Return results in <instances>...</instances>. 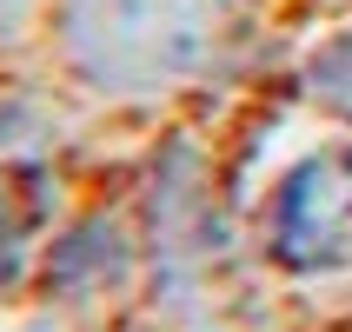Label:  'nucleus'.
Returning <instances> with one entry per match:
<instances>
[{"label": "nucleus", "instance_id": "6", "mask_svg": "<svg viewBox=\"0 0 352 332\" xmlns=\"http://www.w3.org/2000/svg\"><path fill=\"white\" fill-rule=\"evenodd\" d=\"M339 332H352V319H346V326H339Z\"/></svg>", "mask_w": 352, "mask_h": 332}, {"label": "nucleus", "instance_id": "4", "mask_svg": "<svg viewBox=\"0 0 352 332\" xmlns=\"http://www.w3.org/2000/svg\"><path fill=\"white\" fill-rule=\"evenodd\" d=\"M306 93H313L326 113L352 120V34L326 40V47L306 60Z\"/></svg>", "mask_w": 352, "mask_h": 332}, {"label": "nucleus", "instance_id": "1", "mask_svg": "<svg viewBox=\"0 0 352 332\" xmlns=\"http://www.w3.org/2000/svg\"><path fill=\"white\" fill-rule=\"evenodd\" d=\"M67 60L107 93L186 74L206 47V0H67Z\"/></svg>", "mask_w": 352, "mask_h": 332}, {"label": "nucleus", "instance_id": "2", "mask_svg": "<svg viewBox=\"0 0 352 332\" xmlns=\"http://www.w3.org/2000/svg\"><path fill=\"white\" fill-rule=\"evenodd\" d=\"M273 259L293 273L352 266V146L306 153L273 193Z\"/></svg>", "mask_w": 352, "mask_h": 332}, {"label": "nucleus", "instance_id": "3", "mask_svg": "<svg viewBox=\"0 0 352 332\" xmlns=\"http://www.w3.org/2000/svg\"><path fill=\"white\" fill-rule=\"evenodd\" d=\"M126 266H133V253H126V233H120L113 219H74L67 233L47 246V293L74 299V306H94V299L120 293L126 286Z\"/></svg>", "mask_w": 352, "mask_h": 332}, {"label": "nucleus", "instance_id": "5", "mask_svg": "<svg viewBox=\"0 0 352 332\" xmlns=\"http://www.w3.org/2000/svg\"><path fill=\"white\" fill-rule=\"evenodd\" d=\"M20 266H27V213L14 206V179L0 173V293L20 279Z\"/></svg>", "mask_w": 352, "mask_h": 332}]
</instances>
